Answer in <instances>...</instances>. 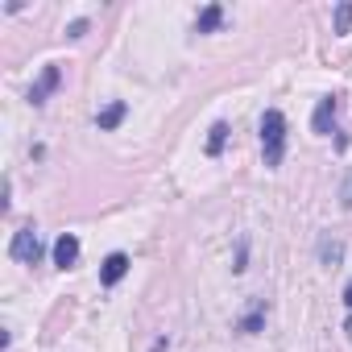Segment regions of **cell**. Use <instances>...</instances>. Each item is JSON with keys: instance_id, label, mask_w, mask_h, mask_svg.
<instances>
[{"instance_id": "cell-1", "label": "cell", "mask_w": 352, "mask_h": 352, "mask_svg": "<svg viewBox=\"0 0 352 352\" xmlns=\"http://www.w3.org/2000/svg\"><path fill=\"white\" fill-rule=\"evenodd\" d=\"M261 157H265L270 170H278L282 157H286V116L278 108L261 112Z\"/></svg>"}, {"instance_id": "cell-2", "label": "cell", "mask_w": 352, "mask_h": 352, "mask_svg": "<svg viewBox=\"0 0 352 352\" xmlns=\"http://www.w3.org/2000/svg\"><path fill=\"white\" fill-rule=\"evenodd\" d=\"M9 257L21 261V265H38V261H42V236H38L34 224H25V228L13 232V241H9Z\"/></svg>"}, {"instance_id": "cell-3", "label": "cell", "mask_w": 352, "mask_h": 352, "mask_svg": "<svg viewBox=\"0 0 352 352\" xmlns=\"http://www.w3.org/2000/svg\"><path fill=\"white\" fill-rule=\"evenodd\" d=\"M58 83H63V71H58L54 63H50V67H42V75H38V83L30 87V104H34V108H42V104L50 100V91H54Z\"/></svg>"}, {"instance_id": "cell-4", "label": "cell", "mask_w": 352, "mask_h": 352, "mask_svg": "<svg viewBox=\"0 0 352 352\" xmlns=\"http://www.w3.org/2000/svg\"><path fill=\"white\" fill-rule=\"evenodd\" d=\"M336 112H340V96H323V100L315 104L311 129H315V133H336Z\"/></svg>"}, {"instance_id": "cell-5", "label": "cell", "mask_w": 352, "mask_h": 352, "mask_svg": "<svg viewBox=\"0 0 352 352\" xmlns=\"http://www.w3.org/2000/svg\"><path fill=\"white\" fill-rule=\"evenodd\" d=\"M79 261V236L75 232H63L58 241H54V265L58 270H71Z\"/></svg>"}, {"instance_id": "cell-6", "label": "cell", "mask_w": 352, "mask_h": 352, "mask_svg": "<svg viewBox=\"0 0 352 352\" xmlns=\"http://www.w3.org/2000/svg\"><path fill=\"white\" fill-rule=\"evenodd\" d=\"M124 274H129V257H124V253H108L104 265H100V282H104V286H116Z\"/></svg>"}, {"instance_id": "cell-7", "label": "cell", "mask_w": 352, "mask_h": 352, "mask_svg": "<svg viewBox=\"0 0 352 352\" xmlns=\"http://www.w3.org/2000/svg\"><path fill=\"white\" fill-rule=\"evenodd\" d=\"M124 116H129V104H124V100H112V104H108V108L96 116V124H100V133H112V129H116Z\"/></svg>"}, {"instance_id": "cell-8", "label": "cell", "mask_w": 352, "mask_h": 352, "mask_svg": "<svg viewBox=\"0 0 352 352\" xmlns=\"http://www.w3.org/2000/svg\"><path fill=\"white\" fill-rule=\"evenodd\" d=\"M261 327H265V298H253V302H249V315L236 323V331L253 336V331H261Z\"/></svg>"}, {"instance_id": "cell-9", "label": "cell", "mask_w": 352, "mask_h": 352, "mask_svg": "<svg viewBox=\"0 0 352 352\" xmlns=\"http://www.w3.org/2000/svg\"><path fill=\"white\" fill-rule=\"evenodd\" d=\"M220 21H224V9H220V5H208V9L195 17V34H216Z\"/></svg>"}, {"instance_id": "cell-10", "label": "cell", "mask_w": 352, "mask_h": 352, "mask_svg": "<svg viewBox=\"0 0 352 352\" xmlns=\"http://www.w3.org/2000/svg\"><path fill=\"white\" fill-rule=\"evenodd\" d=\"M228 133H232V129H228L224 120H216V124L208 129V157H220V153H224V145H228Z\"/></svg>"}, {"instance_id": "cell-11", "label": "cell", "mask_w": 352, "mask_h": 352, "mask_svg": "<svg viewBox=\"0 0 352 352\" xmlns=\"http://www.w3.org/2000/svg\"><path fill=\"white\" fill-rule=\"evenodd\" d=\"M319 261L336 270V265L344 261V241H331V236H323V241H319Z\"/></svg>"}, {"instance_id": "cell-12", "label": "cell", "mask_w": 352, "mask_h": 352, "mask_svg": "<svg viewBox=\"0 0 352 352\" xmlns=\"http://www.w3.org/2000/svg\"><path fill=\"white\" fill-rule=\"evenodd\" d=\"M348 30H352V0L336 5V34H348Z\"/></svg>"}, {"instance_id": "cell-13", "label": "cell", "mask_w": 352, "mask_h": 352, "mask_svg": "<svg viewBox=\"0 0 352 352\" xmlns=\"http://www.w3.org/2000/svg\"><path fill=\"white\" fill-rule=\"evenodd\" d=\"M340 204H344V212H352V170L344 174V187H340Z\"/></svg>"}, {"instance_id": "cell-14", "label": "cell", "mask_w": 352, "mask_h": 352, "mask_svg": "<svg viewBox=\"0 0 352 352\" xmlns=\"http://www.w3.org/2000/svg\"><path fill=\"white\" fill-rule=\"evenodd\" d=\"M83 34H87V21H83V17H79V21H71V25H67V38H83Z\"/></svg>"}, {"instance_id": "cell-15", "label": "cell", "mask_w": 352, "mask_h": 352, "mask_svg": "<svg viewBox=\"0 0 352 352\" xmlns=\"http://www.w3.org/2000/svg\"><path fill=\"white\" fill-rule=\"evenodd\" d=\"M245 253H249V241H241V249H236V265H232V270H236V274H241V270H245Z\"/></svg>"}, {"instance_id": "cell-16", "label": "cell", "mask_w": 352, "mask_h": 352, "mask_svg": "<svg viewBox=\"0 0 352 352\" xmlns=\"http://www.w3.org/2000/svg\"><path fill=\"white\" fill-rule=\"evenodd\" d=\"M149 352H170V340H166V336H162V340H153V348H149Z\"/></svg>"}, {"instance_id": "cell-17", "label": "cell", "mask_w": 352, "mask_h": 352, "mask_svg": "<svg viewBox=\"0 0 352 352\" xmlns=\"http://www.w3.org/2000/svg\"><path fill=\"white\" fill-rule=\"evenodd\" d=\"M344 307H348V311H352V282H348V286H344Z\"/></svg>"}, {"instance_id": "cell-18", "label": "cell", "mask_w": 352, "mask_h": 352, "mask_svg": "<svg viewBox=\"0 0 352 352\" xmlns=\"http://www.w3.org/2000/svg\"><path fill=\"white\" fill-rule=\"evenodd\" d=\"M344 331H348V340H352V315H348V323H344Z\"/></svg>"}]
</instances>
